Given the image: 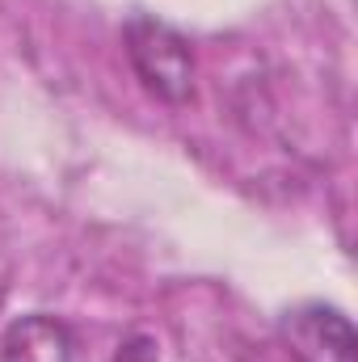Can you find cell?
<instances>
[{
	"label": "cell",
	"instance_id": "1",
	"mask_svg": "<svg viewBox=\"0 0 358 362\" xmlns=\"http://www.w3.org/2000/svg\"><path fill=\"white\" fill-rule=\"evenodd\" d=\"M122 42L135 76L144 81L148 93H156L169 105H185L194 97V47L185 34L156 17H131L122 30Z\"/></svg>",
	"mask_w": 358,
	"mask_h": 362
},
{
	"label": "cell",
	"instance_id": "2",
	"mask_svg": "<svg viewBox=\"0 0 358 362\" xmlns=\"http://www.w3.org/2000/svg\"><path fill=\"white\" fill-rule=\"evenodd\" d=\"M278 341L295 362H358L354 325L333 303H295L278 316Z\"/></svg>",
	"mask_w": 358,
	"mask_h": 362
},
{
	"label": "cell",
	"instance_id": "3",
	"mask_svg": "<svg viewBox=\"0 0 358 362\" xmlns=\"http://www.w3.org/2000/svg\"><path fill=\"white\" fill-rule=\"evenodd\" d=\"M0 362H85V350H81V333L68 320L51 312H30L4 329Z\"/></svg>",
	"mask_w": 358,
	"mask_h": 362
}]
</instances>
